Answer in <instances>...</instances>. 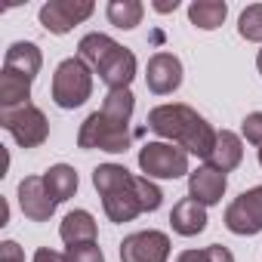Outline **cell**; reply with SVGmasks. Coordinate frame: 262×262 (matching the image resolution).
<instances>
[{"label":"cell","mask_w":262,"mask_h":262,"mask_svg":"<svg viewBox=\"0 0 262 262\" xmlns=\"http://www.w3.org/2000/svg\"><path fill=\"white\" fill-rule=\"evenodd\" d=\"M0 126L16 139L19 148H40L50 139V120L37 105L0 108Z\"/></svg>","instance_id":"cell-5"},{"label":"cell","mask_w":262,"mask_h":262,"mask_svg":"<svg viewBox=\"0 0 262 262\" xmlns=\"http://www.w3.org/2000/svg\"><path fill=\"white\" fill-rule=\"evenodd\" d=\"M237 34L250 43H262V4H250L237 19Z\"/></svg>","instance_id":"cell-23"},{"label":"cell","mask_w":262,"mask_h":262,"mask_svg":"<svg viewBox=\"0 0 262 262\" xmlns=\"http://www.w3.org/2000/svg\"><path fill=\"white\" fill-rule=\"evenodd\" d=\"M117 50H120V43H117L114 37H108V34H102V31H90V34H83L80 43H77V59H83V62L93 68V74H99V68H102Z\"/></svg>","instance_id":"cell-18"},{"label":"cell","mask_w":262,"mask_h":262,"mask_svg":"<svg viewBox=\"0 0 262 262\" xmlns=\"http://www.w3.org/2000/svg\"><path fill=\"white\" fill-rule=\"evenodd\" d=\"M225 188H228V176L219 173V170L210 167V164H204V167H198V170L188 173V198H194V201L204 204V207L222 204Z\"/></svg>","instance_id":"cell-12"},{"label":"cell","mask_w":262,"mask_h":262,"mask_svg":"<svg viewBox=\"0 0 262 262\" xmlns=\"http://www.w3.org/2000/svg\"><path fill=\"white\" fill-rule=\"evenodd\" d=\"M93 188L102 198L105 216L117 225L133 222L142 213V204L136 198V176L123 164H99L93 170Z\"/></svg>","instance_id":"cell-2"},{"label":"cell","mask_w":262,"mask_h":262,"mask_svg":"<svg viewBox=\"0 0 262 262\" xmlns=\"http://www.w3.org/2000/svg\"><path fill=\"white\" fill-rule=\"evenodd\" d=\"M59 237L65 241V247H77V244H96L99 237V225L96 216L90 210H71L62 225H59Z\"/></svg>","instance_id":"cell-17"},{"label":"cell","mask_w":262,"mask_h":262,"mask_svg":"<svg viewBox=\"0 0 262 262\" xmlns=\"http://www.w3.org/2000/svg\"><path fill=\"white\" fill-rule=\"evenodd\" d=\"M259 167H262V148H259Z\"/></svg>","instance_id":"cell-33"},{"label":"cell","mask_w":262,"mask_h":262,"mask_svg":"<svg viewBox=\"0 0 262 262\" xmlns=\"http://www.w3.org/2000/svg\"><path fill=\"white\" fill-rule=\"evenodd\" d=\"M105 16L114 28L120 31H133L136 25H142V16H145V7L139 0H108L105 7Z\"/></svg>","instance_id":"cell-22"},{"label":"cell","mask_w":262,"mask_h":262,"mask_svg":"<svg viewBox=\"0 0 262 262\" xmlns=\"http://www.w3.org/2000/svg\"><path fill=\"white\" fill-rule=\"evenodd\" d=\"M65 262H105V253L99 244H77L65 250Z\"/></svg>","instance_id":"cell-26"},{"label":"cell","mask_w":262,"mask_h":262,"mask_svg":"<svg viewBox=\"0 0 262 262\" xmlns=\"http://www.w3.org/2000/svg\"><path fill=\"white\" fill-rule=\"evenodd\" d=\"M0 262H25V253L16 241H4L0 244Z\"/></svg>","instance_id":"cell-27"},{"label":"cell","mask_w":262,"mask_h":262,"mask_svg":"<svg viewBox=\"0 0 262 262\" xmlns=\"http://www.w3.org/2000/svg\"><path fill=\"white\" fill-rule=\"evenodd\" d=\"M139 170L148 179H182L188 176V151H182L173 142H145L139 148Z\"/></svg>","instance_id":"cell-6"},{"label":"cell","mask_w":262,"mask_h":262,"mask_svg":"<svg viewBox=\"0 0 262 262\" xmlns=\"http://www.w3.org/2000/svg\"><path fill=\"white\" fill-rule=\"evenodd\" d=\"M204 253H207V262H234V253L222 244H210L204 247Z\"/></svg>","instance_id":"cell-28"},{"label":"cell","mask_w":262,"mask_h":262,"mask_svg":"<svg viewBox=\"0 0 262 262\" xmlns=\"http://www.w3.org/2000/svg\"><path fill=\"white\" fill-rule=\"evenodd\" d=\"M93 13H96V4H93V0H50V4L40 7L37 19H40V25H43L50 34L62 37V34H68L74 25H83Z\"/></svg>","instance_id":"cell-8"},{"label":"cell","mask_w":262,"mask_h":262,"mask_svg":"<svg viewBox=\"0 0 262 262\" xmlns=\"http://www.w3.org/2000/svg\"><path fill=\"white\" fill-rule=\"evenodd\" d=\"M225 228L237 237H253L262 231V185L247 188L225 207Z\"/></svg>","instance_id":"cell-7"},{"label":"cell","mask_w":262,"mask_h":262,"mask_svg":"<svg viewBox=\"0 0 262 262\" xmlns=\"http://www.w3.org/2000/svg\"><path fill=\"white\" fill-rule=\"evenodd\" d=\"M176 262H207V253L204 250H182L176 256Z\"/></svg>","instance_id":"cell-30"},{"label":"cell","mask_w":262,"mask_h":262,"mask_svg":"<svg viewBox=\"0 0 262 262\" xmlns=\"http://www.w3.org/2000/svg\"><path fill=\"white\" fill-rule=\"evenodd\" d=\"M170 234L148 228L133 231L120 241V262H167L170 259Z\"/></svg>","instance_id":"cell-9"},{"label":"cell","mask_w":262,"mask_h":262,"mask_svg":"<svg viewBox=\"0 0 262 262\" xmlns=\"http://www.w3.org/2000/svg\"><path fill=\"white\" fill-rule=\"evenodd\" d=\"M241 161H244V139L237 133H231V129H219V133H216V145H213L207 164L228 176L231 170L241 167Z\"/></svg>","instance_id":"cell-15"},{"label":"cell","mask_w":262,"mask_h":262,"mask_svg":"<svg viewBox=\"0 0 262 262\" xmlns=\"http://www.w3.org/2000/svg\"><path fill=\"white\" fill-rule=\"evenodd\" d=\"M133 142L129 133V120L111 117L102 108L86 114V120L77 129V148L83 151H108V155H123Z\"/></svg>","instance_id":"cell-3"},{"label":"cell","mask_w":262,"mask_h":262,"mask_svg":"<svg viewBox=\"0 0 262 262\" xmlns=\"http://www.w3.org/2000/svg\"><path fill=\"white\" fill-rule=\"evenodd\" d=\"M207 207L204 204H198L194 198H182L173 210H170V225H173V231L176 234H182V237H194V234H201L204 228H207Z\"/></svg>","instance_id":"cell-16"},{"label":"cell","mask_w":262,"mask_h":262,"mask_svg":"<svg viewBox=\"0 0 262 262\" xmlns=\"http://www.w3.org/2000/svg\"><path fill=\"white\" fill-rule=\"evenodd\" d=\"M256 68H259V74H262V50L256 53Z\"/></svg>","instance_id":"cell-32"},{"label":"cell","mask_w":262,"mask_h":262,"mask_svg":"<svg viewBox=\"0 0 262 262\" xmlns=\"http://www.w3.org/2000/svg\"><path fill=\"white\" fill-rule=\"evenodd\" d=\"M31 83L28 77L16 74V71H0V108H19V105H31Z\"/></svg>","instance_id":"cell-20"},{"label":"cell","mask_w":262,"mask_h":262,"mask_svg":"<svg viewBox=\"0 0 262 262\" xmlns=\"http://www.w3.org/2000/svg\"><path fill=\"white\" fill-rule=\"evenodd\" d=\"M4 68L22 74V77H28V80H34V77L40 74V68H43V53H40V47L31 43V40H16V43H10L7 53H4Z\"/></svg>","instance_id":"cell-13"},{"label":"cell","mask_w":262,"mask_h":262,"mask_svg":"<svg viewBox=\"0 0 262 262\" xmlns=\"http://www.w3.org/2000/svg\"><path fill=\"white\" fill-rule=\"evenodd\" d=\"M136 198H139V204H142V213H155V210H161V204H164L161 185H158L155 179H148V176H136Z\"/></svg>","instance_id":"cell-24"},{"label":"cell","mask_w":262,"mask_h":262,"mask_svg":"<svg viewBox=\"0 0 262 262\" xmlns=\"http://www.w3.org/2000/svg\"><path fill=\"white\" fill-rule=\"evenodd\" d=\"M43 182H47V191L53 194V201H56V204L71 201V198H74V191H77V185H80L77 170H74V167H68V164H53V167L43 173Z\"/></svg>","instance_id":"cell-19"},{"label":"cell","mask_w":262,"mask_h":262,"mask_svg":"<svg viewBox=\"0 0 262 262\" xmlns=\"http://www.w3.org/2000/svg\"><path fill=\"white\" fill-rule=\"evenodd\" d=\"M182 62L173 53H155L145 65V83L155 96H170L182 86Z\"/></svg>","instance_id":"cell-11"},{"label":"cell","mask_w":262,"mask_h":262,"mask_svg":"<svg viewBox=\"0 0 262 262\" xmlns=\"http://www.w3.org/2000/svg\"><path fill=\"white\" fill-rule=\"evenodd\" d=\"M158 13H176L179 10V0H173V4H155Z\"/></svg>","instance_id":"cell-31"},{"label":"cell","mask_w":262,"mask_h":262,"mask_svg":"<svg viewBox=\"0 0 262 262\" xmlns=\"http://www.w3.org/2000/svg\"><path fill=\"white\" fill-rule=\"evenodd\" d=\"M228 16V4L225 0H194L188 4V22L201 31H216Z\"/></svg>","instance_id":"cell-21"},{"label":"cell","mask_w":262,"mask_h":262,"mask_svg":"<svg viewBox=\"0 0 262 262\" xmlns=\"http://www.w3.org/2000/svg\"><path fill=\"white\" fill-rule=\"evenodd\" d=\"M31 262H65V253L50 250V247H40V250H34V259Z\"/></svg>","instance_id":"cell-29"},{"label":"cell","mask_w":262,"mask_h":262,"mask_svg":"<svg viewBox=\"0 0 262 262\" xmlns=\"http://www.w3.org/2000/svg\"><path fill=\"white\" fill-rule=\"evenodd\" d=\"M50 93H53V102H56L62 111L80 108V105L93 96V68H90L83 59H77V56L62 59V62L56 65Z\"/></svg>","instance_id":"cell-4"},{"label":"cell","mask_w":262,"mask_h":262,"mask_svg":"<svg viewBox=\"0 0 262 262\" xmlns=\"http://www.w3.org/2000/svg\"><path fill=\"white\" fill-rule=\"evenodd\" d=\"M56 207L59 204L47 191L43 176H25L19 182V210L25 213V219H31V222H50L53 213H56Z\"/></svg>","instance_id":"cell-10"},{"label":"cell","mask_w":262,"mask_h":262,"mask_svg":"<svg viewBox=\"0 0 262 262\" xmlns=\"http://www.w3.org/2000/svg\"><path fill=\"white\" fill-rule=\"evenodd\" d=\"M241 139H247L250 145L262 148V111H250L241 120Z\"/></svg>","instance_id":"cell-25"},{"label":"cell","mask_w":262,"mask_h":262,"mask_svg":"<svg viewBox=\"0 0 262 262\" xmlns=\"http://www.w3.org/2000/svg\"><path fill=\"white\" fill-rule=\"evenodd\" d=\"M136 77V53L133 50H126L120 47L102 68H99V80L111 90H129V83H133Z\"/></svg>","instance_id":"cell-14"},{"label":"cell","mask_w":262,"mask_h":262,"mask_svg":"<svg viewBox=\"0 0 262 262\" xmlns=\"http://www.w3.org/2000/svg\"><path fill=\"white\" fill-rule=\"evenodd\" d=\"M145 123L158 139L173 142L182 151H188V158L194 155L201 161L210 158V151L216 145V133H219L207 117H201L191 105H182V102H167V105L151 108Z\"/></svg>","instance_id":"cell-1"}]
</instances>
